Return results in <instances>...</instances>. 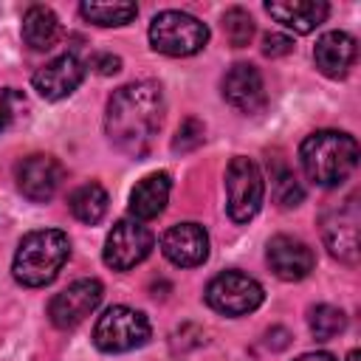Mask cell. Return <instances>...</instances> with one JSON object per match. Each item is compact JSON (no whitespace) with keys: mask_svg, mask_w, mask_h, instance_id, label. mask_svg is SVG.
I'll return each mask as SVG.
<instances>
[{"mask_svg":"<svg viewBox=\"0 0 361 361\" xmlns=\"http://www.w3.org/2000/svg\"><path fill=\"white\" fill-rule=\"evenodd\" d=\"M262 195H265V183L259 175V166L245 158L237 155L231 158L228 169H226V206H228V217L234 223H248L259 206H262Z\"/></svg>","mask_w":361,"mask_h":361,"instance_id":"8992f818","label":"cell"},{"mask_svg":"<svg viewBox=\"0 0 361 361\" xmlns=\"http://www.w3.org/2000/svg\"><path fill=\"white\" fill-rule=\"evenodd\" d=\"M293 51V39L285 34H265L262 39V54L265 56H285Z\"/></svg>","mask_w":361,"mask_h":361,"instance_id":"484cf974","label":"cell"},{"mask_svg":"<svg viewBox=\"0 0 361 361\" xmlns=\"http://www.w3.org/2000/svg\"><path fill=\"white\" fill-rule=\"evenodd\" d=\"M104 288L99 279H76L73 285H68L65 290H59L51 305H48V316L59 330L76 327L79 322H85L102 302Z\"/></svg>","mask_w":361,"mask_h":361,"instance_id":"9c48e42d","label":"cell"},{"mask_svg":"<svg viewBox=\"0 0 361 361\" xmlns=\"http://www.w3.org/2000/svg\"><path fill=\"white\" fill-rule=\"evenodd\" d=\"M223 99L243 110V113H259L265 107V85L254 65L237 62L223 76Z\"/></svg>","mask_w":361,"mask_h":361,"instance_id":"9a60e30c","label":"cell"},{"mask_svg":"<svg viewBox=\"0 0 361 361\" xmlns=\"http://www.w3.org/2000/svg\"><path fill=\"white\" fill-rule=\"evenodd\" d=\"M296 361H336V355H330V353H305Z\"/></svg>","mask_w":361,"mask_h":361,"instance_id":"f1b7e54d","label":"cell"},{"mask_svg":"<svg viewBox=\"0 0 361 361\" xmlns=\"http://www.w3.org/2000/svg\"><path fill=\"white\" fill-rule=\"evenodd\" d=\"M71 212L76 220L93 226L107 214V192L99 183H85L71 195Z\"/></svg>","mask_w":361,"mask_h":361,"instance_id":"ffe728a7","label":"cell"},{"mask_svg":"<svg viewBox=\"0 0 361 361\" xmlns=\"http://www.w3.org/2000/svg\"><path fill=\"white\" fill-rule=\"evenodd\" d=\"M169 189H172L169 172H149L130 192V214L135 220H152V217H158L166 209Z\"/></svg>","mask_w":361,"mask_h":361,"instance_id":"ac0fdd59","label":"cell"},{"mask_svg":"<svg viewBox=\"0 0 361 361\" xmlns=\"http://www.w3.org/2000/svg\"><path fill=\"white\" fill-rule=\"evenodd\" d=\"M268 265L279 279L299 282L313 271L316 257L302 240H296L290 234H276L268 240Z\"/></svg>","mask_w":361,"mask_h":361,"instance_id":"5bb4252c","label":"cell"},{"mask_svg":"<svg viewBox=\"0 0 361 361\" xmlns=\"http://www.w3.org/2000/svg\"><path fill=\"white\" fill-rule=\"evenodd\" d=\"M322 240L333 257H338L344 262L358 259V206H355V197H347L344 203H338L322 214Z\"/></svg>","mask_w":361,"mask_h":361,"instance_id":"30bf717a","label":"cell"},{"mask_svg":"<svg viewBox=\"0 0 361 361\" xmlns=\"http://www.w3.org/2000/svg\"><path fill=\"white\" fill-rule=\"evenodd\" d=\"M62 178H65V169L54 155H39L37 152V155L23 158L20 166H17V186L34 203L51 200L56 195Z\"/></svg>","mask_w":361,"mask_h":361,"instance_id":"8fae6325","label":"cell"},{"mask_svg":"<svg viewBox=\"0 0 361 361\" xmlns=\"http://www.w3.org/2000/svg\"><path fill=\"white\" fill-rule=\"evenodd\" d=\"M164 257L178 268H195L209 259V234L197 223H178L161 237Z\"/></svg>","mask_w":361,"mask_h":361,"instance_id":"7c38bea8","label":"cell"},{"mask_svg":"<svg viewBox=\"0 0 361 361\" xmlns=\"http://www.w3.org/2000/svg\"><path fill=\"white\" fill-rule=\"evenodd\" d=\"M82 17L96 23V25H127L135 14H138V6L135 3H82L79 6Z\"/></svg>","mask_w":361,"mask_h":361,"instance_id":"44dd1931","label":"cell"},{"mask_svg":"<svg viewBox=\"0 0 361 361\" xmlns=\"http://www.w3.org/2000/svg\"><path fill=\"white\" fill-rule=\"evenodd\" d=\"M155 245L152 231L141 220H118L104 240V265L113 271H130L149 257Z\"/></svg>","mask_w":361,"mask_h":361,"instance_id":"ba28073f","label":"cell"},{"mask_svg":"<svg viewBox=\"0 0 361 361\" xmlns=\"http://www.w3.org/2000/svg\"><path fill=\"white\" fill-rule=\"evenodd\" d=\"M85 79V68L73 54H62L54 56L51 62H45L37 73H34V90L48 99V102H59L65 96H71Z\"/></svg>","mask_w":361,"mask_h":361,"instance_id":"4fadbf2b","label":"cell"},{"mask_svg":"<svg viewBox=\"0 0 361 361\" xmlns=\"http://www.w3.org/2000/svg\"><path fill=\"white\" fill-rule=\"evenodd\" d=\"M93 68H96L102 76H110V73H116V71L121 68V59L113 56V54H99V56H93Z\"/></svg>","mask_w":361,"mask_h":361,"instance_id":"4316f807","label":"cell"},{"mask_svg":"<svg viewBox=\"0 0 361 361\" xmlns=\"http://www.w3.org/2000/svg\"><path fill=\"white\" fill-rule=\"evenodd\" d=\"M203 124L197 121V118H186L180 127H178V133H175V138H172V149L175 152H192V149H197L200 144H203Z\"/></svg>","mask_w":361,"mask_h":361,"instance_id":"d4e9b609","label":"cell"},{"mask_svg":"<svg viewBox=\"0 0 361 361\" xmlns=\"http://www.w3.org/2000/svg\"><path fill=\"white\" fill-rule=\"evenodd\" d=\"M223 31H226V39L234 45V48H245L254 37V20L245 8H228L223 14Z\"/></svg>","mask_w":361,"mask_h":361,"instance_id":"603a6c76","label":"cell"},{"mask_svg":"<svg viewBox=\"0 0 361 361\" xmlns=\"http://www.w3.org/2000/svg\"><path fill=\"white\" fill-rule=\"evenodd\" d=\"M149 42L158 54L166 56H192L197 51H203V45L209 42V28L206 23H200L197 17L186 14V11H161L152 17L149 23Z\"/></svg>","mask_w":361,"mask_h":361,"instance_id":"277c9868","label":"cell"},{"mask_svg":"<svg viewBox=\"0 0 361 361\" xmlns=\"http://www.w3.org/2000/svg\"><path fill=\"white\" fill-rule=\"evenodd\" d=\"M164 124V90L155 82H133L118 87L104 113V130L116 149L144 158Z\"/></svg>","mask_w":361,"mask_h":361,"instance_id":"6da1fadb","label":"cell"},{"mask_svg":"<svg viewBox=\"0 0 361 361\" xmlns=\"http://www.w3.org/2000/svg\"><path fill=\"white\" fill-rule=\"evenodd\" d=\"M313 59L324 76L341 79V76H347V71L355 62V39L347 31H327L319 37V42L313 48Z\"/></svg>","mask_w":361,"mask_h":361,"instance_id":"e0dca14e","label":"cell"},{"mask_svg":"<svg viewBox=\"0 0 361 361\" xmlns=\"http://www.w3.org/2000/svg\"><path fill=\"white\" fill-rule=\"evenodd\" d=\"M17 93H11V90H6L3 96H0V133H6L8 130V124H11V118H14V107H11V99H14Z\"/></svg>","mask_w":361,"mask_h":361,"instance_id":"83f0119b","label":"cell"},{"mask_svg":"<svg viewBox=\"0 0 361 361\" xmlns=\"http://www.w3.org/2000/svg\"><path fill=\"white\" fill-rule=\"evenodd\" d=\"M265 11L293 34H310L327 20L330 6L322 0H271L265 3Z\"/></svg>","mask_w":361,"mask_h":361,"instance_id":"2e32d148","label":"cell"},{"mask_svg":"<svg viewBox=\"0 0 361 361\" xmlns=\"http://www.w3.org/2000/svg\"><path fill=\"white\" fill-rule=\"evenodd\" d=\"M59 37V20L48 6H31L23 14V39L34 51H45Z\"/></svg>","mask_w":361,"mask_h":361,"instance_id":"d6986e66","label":"cell"},{"mask_svg":"<svg viewBox=\"0 0 361 361\" xmlns=\"http://www.w3.org/2000/svg\"><path fill=\"white\" fill-rule=\"evenodd\" d=\"M147 338H149L147 316L127 305L107 307L93 327V344L102 353H127L147 344Z\"/></svg>","mask_w":361,"mask_h":361,"instance_id":"5b68a950","label":"cell"},{"mask_svg":"<svg viewBox=\"0 0 361 361\" xmlns=\"http://www.w3.org/2000/svg\"><path fill=\"white\" fill-rule=\"evenodd\" d=\"M361 355H358V350H350V355H347V361H358Z\"/></svg>","mask_w":361,"mask_h":361,"instance_id":"f546056e","label":"cell"},{"mask_svg":"<svg viewBox=\"0 0 361 361\" xmlns=\"http://www.w3.org/2000/svg\"><path fill=\"white\" fill-rule=\"evenodd\" d=\"M262 299H265L262 285L240 271L217 274L206 288L209 307H214L217 313H226V316H245V313L257 310L262 305Z\"/></svg>","mask_w":361,"mask_h":361,"instance_id":"52a82bcc","label":"cell"},{"mask_svg":"<svg viewBox=\"0 0 361 361\" xmlns=\"http://www.w3.org/2000/svg\"><path fill=\"white\" fill-rule=\"evenodd\" d=\"M305 175L319 186L344 183L358 164V141L338 130H316L299 147Z\"/></svg>","mask_w":361,"mask_h":361,"instance_id":"7a4b0ae2","label":"cell"},{"mask_svg":"<svg viewBox=\"0 0 361 361\" xmlns=\"http://www.w3.org/2000/svg\"><path fill=\"white\" fill-rule=\"evenodd\" d=\"M68 257H71V240L65 231L59 228L28 231L17 245L11 274L25 288H42L56 279Z\"/></svg>","mask_w":361,"mask_h":361,"instance_id":"3957f363","label":"cell"},{"mask_svg":"<svg viewBox=\"0 0 361 361\" xmlns=\"http://www.w3.org/2000/svg\"><path fill=\"white\" fill-rule=\"evenodd\" d=\"M307 324H310V333L319 338V341H327L338 333H344L347 327V316L341 307H333V305H316L307 316Z\"/></svg>","mask_w":361,"mask_h":361,"instance_id":"7402d4cb","label":"cell"},{"mask_svg":"<svg viewBox=\"0 0 361 361\" xmlns=\"http://www.w3.org/2000/svg\"><path fill=\"white\" fill-rule=\"evenodd\" d=\"M274 197H276V203L282 209H293V206L302 203L305 189H302V183L296 180L293 172H279L276 180H274Z\"/></svg>","mask_w":361,"mask_h":361,"instance_id":"cb8c5ba5","label":"cell"}]
</instances>
